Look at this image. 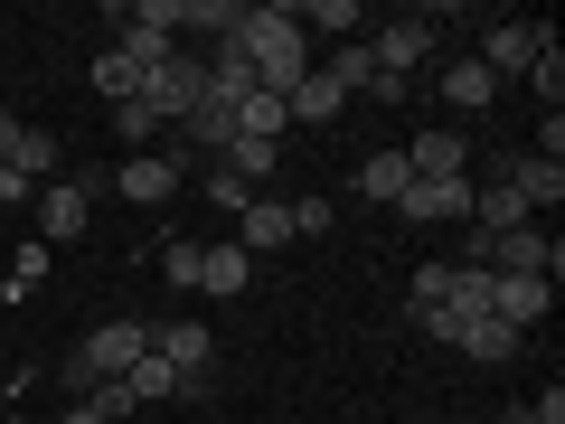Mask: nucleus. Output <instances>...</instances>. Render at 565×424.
<instances>
[{
  "label": "nucleus",
  "mask_w": 565,
  "mask_h": 424,
  "mask_svg": "<svg viewBox=\"0 0 565 424\" xmlns=\"http://www.w3.org/2000/svg\"><path fill=\"white\" fill-rule=\"evenodd\" d=\"M236 39H245V76L264 85V95H292V85L311 76V39H302V10L292 0H255V10H236Z\"/></svg>",
  "instance_id": "f257e3e1"
},
{
  "label": "nucleus",
  "mask_w": 565,
  "mask_h": 424,
  "mask_svg": "<svg viewBox=\"0 0 565 424\" xmlns=\"http://www.w3.org/2000/svg\"><path fill=\"white\" fill-rule=\"evenodd\" d=\"M141 349H151V321H104V330H85L76 340V359H66V386H104V378H122V368L141 359Z\"/></svg>",
  "instance_id": "f03ea898"
},
{
  "label": "nucleus",
  "mask_w": 565,
  "mask_h": 424,
  "mask_svg": "<svg viewBox=\"0 0 565 424\" xmlns=\"http://www.w3.org/2000/svg\"><path fill=\"white\" fill-rule=\"evenodd\" d=\"M207 95V66L199 57H161V66H141V114L151 123H189Z\"/></svg>",
  "instance_id": "7ed1b4c3"
},
{
  "label": "nucleus",
  "mask_w": 565,
  "mask_h": 424,
  "mask_svg": "<svg viewBox=\"0 0 565 424\" xmlns=\"http://www.w3.org/2000/svg\"><path fill=\"white\" fill-rule=\"evenodd\" d=\"M405 151V170H415V180H471V141L452 132V123H424L415 141H396Z\"/></svg>",
  "instance_id": "20e7f679"
},
{
  "label": "nucleus",
  "mask_w": 565,
  "mask_h": 424,
  "mask_svg": "<svg viewBox=\"0 0 565 424\" xmlns=\"http://www.w3.org/2000/svg\"><path fill=\"white\" fill-rule=\"evenodd\" d=\"M396 218L405 226H471V180H405Z\"/></svg>",
  "instance_id": "39448f33"
},
{
  "label": "nucleus",
  "mask_w": 565,
  "mask_h": 424,
  "mask_svg": "<svg viewBox=\"0 0 565 424\" xmlns=\"http://www.w3.org/2000/svg\"><path fill=\"white\" fill-rule=\"evenodd\" d=\"M29 208H39V245H47V255H57V245H76V236H85V218H95L85 180H47Z\"/></svg>",
  "instance_id": "423d86ee"
},
{
  "label": "nucleus",
  "mask_w": 565,
  "mask_h": 424,
  "mask_svg": "<svg viewBox=\"0 0 565 424\" xmlns=\"http://www.w3.org/2000/svg\"><path fill=\"white\" fill-rule=\"evenodd\" d=\"M490 274H565V245L546 236V226H509V236H490Z\"/></svg>",
  "instance_id": "0eeeda50"
},
{
  "label": "nucleus",
  "mask_w": 565,
  "mask_h": 424,
  "mask_svg": "<svg viewBox=\"0 0 565 424\" xmlns=\"http://www.w3.org/2000/svg\"><path fill=\"white\" fill-rule=\"evenodd\" d=\"M180 180H189V161H180V151H132V161L114 170V189H122L132 208H161Z\"/></svg>",
  "instance_id": "6e6552de"
},
{
  "label": "nucleus",
  "mask_w": 565,
  "mask_h": 424,
  "mask_svg": "<svg viewBox=\"0 0 565 424\" xmlns=\"http://www.w3.org/2000/svg\"><path fill=\"white\" fill-rule=\"evenodd\" d=\"M546 311H556V283H546V274H500V293H490V321H509V330L527 340Z\"/></svg>",
  "instance_id": "1a4fd4ad"
},
{
  "label": "nucleus",
  "mask_w": 565,
  "mask_h": 424,
  "mask_svg": "<svg viewBox=\"0 0 565 424\" xmlns=\"http://www.w3.org/2000/svg\"><path fill=\"white\" fill-rule=\"evenodd\" d=\"M151 359H170L180 378H199V368H217V330L207 321H161L151 330Z\"/></svg>",
  "instance_id": "9d476101"
},
{
  "label": "nucleus",
  "mask_w": 565,
  "mask_h": 424,
  "mask_svg": "<svg viewBox=\"0 0 565 424\" xmlns=\"http://www.w3.org/2000/svg\"><path fill=\"white\" fill-rule=\"evenodd\" d=\"M367 57H377V76L405 85L424 57H434V29H424V20H396V29H377V39H367Z\"/></svg>",
  "instance_id": "9b49d317"
},
{
  "label": "nucleus",
  "mask_w": 565,
  "mask_h": 424,
  "mask_svg": "<svg viewBox=\"0 0 565 424\" xmlns=\"http://www.w3.org/2000/svg\"><path fill=\"white\" fill-rule=\"evenodd\" d=\"M546 39H556V29H537V20H500L481 39V66H490V76H527V57H537Z\"/></svg>",
  "instance_id": "f8f14e48"
},
{
  "label": "nucleus",
  "mask_w": 565,
  "mask_h": 424,
  "mask_svg": "<svg viewBox=\"0 0 565 424\" xmlns=\"http://www.w3.org/2000/svg\"><path fill=\"white\" fill-rule=\"evenodd\" d=\"M282 114H292V123H311V132H330V123L349 114V95H340V85L321 76V66H311V76L292 85V95H282Z\"/></svg>",
  "instance_id": "ddd939ff"
},
{
  "label": "nucleus",
  "mask_w": 565,
  "mask_h": 424,
  "mask_svg": "<svg viewBox=\"0 0 565 424\" xmlns=\"http://www.w3.org/2000/svg\"><path fill=\"white\" fill-rule=\"evenodd\" d=\"M245 255H282L292 245V199H245Z\"/></svg>",
  "instance_id": "4468645a"
},
{
  "label": "nucleus",
  "mask_w": 565,
  "mask_h": 424,
  "mask_svg": "<svg viewBox=\"0 0 565 424\" xmlns=\"http://www.w3.org/2000/svg\"><path fill=\"white\" fill-rule=\"evenodd\" d=\"M245 283H255V255H245V245H207V264H199V293H207V303H236Z\"/></svg>",
  "instance_id": "2eb2a0df"
},
{
  "label": "nucleus",
  "mask_w": 565,
  "mask_h": 424,
  "mask_svg": "<svg viewBox=\"0 0 565 424\" xmlns=\"http://www.w3.org/2000/svg\"><path fill=\"white\" fill-rule=\"evenodd\" d=\"M114 386H122L132 405H180V368H170V359H151V349H141V359L122 368Z\"/></svg>",
  "instance_id": "dca6fc26"
},
{
  "label": "nucleus",
  "mask_w": 565,
  "mask_h": 424,
  "mask_svg": "<svg viewBox=\"0 0 565 424\" xmlns=\"http://www.w3.org/2000/svg\"><path fill=\"white\" fill-rule=\"evenodd\" d=\"M500 180H509V189H519V199H527V218H537V208H556V199H565V161H537V151H527V161H509Z\"/></svg>",
  "instance_id": "f3484780"
},
{
  "label": "nucleus",
  "mask_w": 565,
  "mask_h": 424,
  "mask_svg": "<svg viewBox=\"0 0 565 424\" xmlns=\"http://www.w3.org/2000/svg\"><path fill=\"white\" fill-rule=\"evenodd\" d=\"M405 180H415V170H405V151H396V141L359 161V199H377V208H396V199H405Z\"/></svg>",
  "instance_id": "a211bd4d"
},
{
  "label": "nucleus",
  "mask_w": 565,
  "mask_h": 424,
  "mask_svg": "<svg viewBox=\"0 0 565 424\" xmlns=\"http://www.w3.org/2000/svg\"><path fill=\"white\" fill-rule=\"evenodd\" d=\"M321 76H330V85H340V95H349V104H359V95H367V85H377V57H367V39H340V47H330V66H321Z\"/></svg>",
  "instance_id": "6ab92c4d"
},
{
  "label": "nucleus",
  "mask_w": 565,
  "mask_h": 424,
  "mask_svg": "<svg viewBox=\"0 0 565 424\" xmlns=\"http://www.w3.org/2000/svg\"><path fill=\"white\" fill-rule=\"evenodd\" d=\"M490 95H500V76H490L481 57H452V66H444V104H462V114H481Z\"/></svg>",
  "instance_id": "aec40b11"
},
{
  "label": "nucleus",
  "mask_w": 565,
  "mask_h": 424,
  "mask_svg": "<svg viewBox=\"0 0 565 424\" xmlns=\"http://www.w3.org/2000/svg\"><path fill=\"white\" fill-rule=\"evenodd\" d=\"M95 95H104V104H141V66H132V57H122V47H114V39H104V47H95Z\"/></svg>",
  "instance_id": "412c9836"
},
{
  "label": "nucleus",
  "mask_w": 565,
  "mask_h": 424,
  "mask_svg": "<svg viewBox=\"0 0 565 424\" xmlns=\"http://www.w3.org/2000/svg\"><path fill=\"white\" fill-rule=\"evenodd\" d=\"M0 170H20L29 189H47V180H57V132H39V123H29V132H20V151H10Z\"/></svg>",
  "instance_id": "4be33fe9"
},
{
  "label": "nucleus",
  "mask_w": 565,
  "mask_h": 424,
  "mask_svg": "<svg viewBox=\"0 0 565 424\" xmlns=\"http://www.w3.org/2000/svg\"><path fill=\"white\" fill-rule=\"evenodd\" d=\"M452 349H462V359H481V368H500V359H519V330H509V321H471Z\"/></svg>",
  "instance_id": "5701e85b"
},
{
  "label": "nucleus",
  "mask_w": 565,
  "mask_h": 424,
  "mask_svg": "<svg viewBox=\"0 0 565 424\" xmlns=\"http://www.w3.org/2000/svg\"><path fill=\"white\" fill-rule=\"evenodd\" d=\"M217 161L236 170L245 189H255V180H274V161H282V141H245V132H236V141H226V151H217Z\"/></svg>",
  "instance_id": "b1692460"
},
{
  "label": "nucleus",
  "mask_w": 565,
  "mask_h": 424,
  "mask_svg": "<svg viewBox=\"0 0 565 424\" xmlns=\"http://www.w3.org/2000/svg\"><path fill=\"white\" fill-rule=\"evenodd\" d=\"M311 29H321V39H359L367 10H359V0H311V10H302V39H311Z\"/></svg>",
  "instance_id": "393cba45"
},
{
  "label": "nucleus",
  "mask_w": 565,
  "mask_h": 424,
  "mask_svg": "<svg viewBox=\"0 0 565 424\" xmlns=\"http://www.w3.org/2000/svg\"><path fill=\"white\" fill-rule=\"evenodd\" d=\"M161 255V274H170V293H199V264H207V245H189V236H170V245H151Z\"/></svg>",
  "instance_id": "a878e982"
},
{
  "label": "nucleus",
  "mask_w": 565,
  "mask_h": 424,
  "mask_svg": "<svg viewBox=\"0 0 565 424\" xmlns=\"http://www.w3.org/2000/svg\"><path fill=\"white\" fill-rule=\"evenodd\" d=\"M527 85H537V104H546V114L565 104V47H556V39H546L537 57H527Z\"/></svg>",
  "instance_id": "bb28decb"
},
{
  "label": "nucleus",
  "mask_w": 565,
  "mask_h": 424,
  "mask_svg": "<svg viewBox=\"0 0 565 424\" xmlns=\"http://www.w3.org/2000/svg\"><path fill=\"white\" fill-rule=\"evenodd\" d=\"M39 283H47V245H20V255H10V274H0V293L20 303V293H39Z\"/></svg>",
  "instance_id": "cd10ccee"
},
{
  "label": "nucleus",
  "mask_w": 565,
  "mask_h": 424,
  "mask_svg": "<svg viewBox=\"0 0 565 424\" xmlns=\"http://www.w3.org/2000/svg\"><path fill=\"white\" fill-rule=\"evenodd\" d=\"M114 132H122V161H132V151H151V141H161V123L141 114V104H114Z\"/></svg>",
  "instance_id": "c85d7f7f"
},
{
  "label": "nucleus",
  "mask_w": 565,
  "mask_h": 424,
  "mask_svg": "<svg viewBox=\"0 0 565 424\" xmlns=\"http://www.w3.org/2000/svg\"><path fill=\"white\" fill-rule=\"evenodd\" d=\"M509 424H565V386H546V396H527V405H509Z\"/></svg>",
  "instance_id": "c756f323"
},
{
  "label": "nucleus",
  "mask_w": 565,
  "mask_h": 424,
  "mask_svg": "<svg viewBox=\"0 0 565 424\" xmlns=\"http://www.w3.org/2000/svg\"><path fill=\"white\" fill-rule=\"evenodd\" d=\"M207 199H217V208H245V199H255V189H245V180H236V170H226V161H207Z\"/></svg>",
  "instance_id": "7c9ffc66"
},
{
  "label": "nucleus",
  "mask_w": 565,
  "mask_h": 424,
  "mask_svg": "<svg viewBox=\"0 0 565 424\" xmlns=\"http://www.w3.org/2000/svg\"><path fill=\"white\" fill-rule=\"evenodd\" d=\"M292 236H330V199H292Z\"/></svg>",
  "instance_id": "2f4dec72"
},
{
  "label": "nucleus",
  "mask_w": 565,
  "mask_h": 424,
  "mask_svg": "<svg viewBox=\"0 0 565 424\" xmlns=\"http://www.w3.org/2000/svg\"><path fill=\"white\" fill-rule=\"evenodd\" d=\"M20 132H29L20 114H0V161H10V151H20Z\"/></svg>",
  "instance_id": "473e14b6"
},
{
  "label": "nucleus",
  "mask_w": 565,
  "mask_h": 424,
  "mask_svg": "<svg viewBox=\"0 0 565 424\" xmlns=\"http://www.w3.org/2000/svg\"><path fill=\"white\" fill-rule=\"evenodd\" d=\"M57 424H104V415H95V405H85V396H76V405H66V415H57Z\"/></svg>",
  "instance_id": "72a5a7b5"
},
{
  "label": "nucleus",
  "mask_w": 565,
  "mask_h": 424,
  "mask_svg": "<svg viewBox=\"0 0 565 424\" xmlns=\"http://www.w3.org/2000/svg\"><path fill=\"white\" fill-rule=\"evenodd\" d=\"M0 340H10V330H0Z\"/></svg>",
  "instance_id": "f704fd0d"
},
{
  "label": "nucleus",
  "mask_w": 565,
  "mask_h": 424,
  "mask_svg": "<svg viewBox=\"0 0 565 424\" xmlns=\"http://www.w3.org/2000/svg\"><path fill=\"white\" fill-rule=\"evenodd\" d=\"M0 424H10V415H0Z\"/></svg>",
  "instance_id": "c9c22d12"
}]
</instances>
